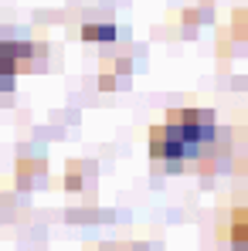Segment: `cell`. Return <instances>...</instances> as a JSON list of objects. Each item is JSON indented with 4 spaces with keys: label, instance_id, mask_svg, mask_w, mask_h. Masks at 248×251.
<instances>
[{
    "label": "cell",
    "instance_id": "obj_3",
    "mask_svg": "<svg viewBox=\"0 0 248 251\" xmlns=\"http://www.w3.org/2000/svg\"><path fill=\"white\" fill-rule=\"evenodd\" d=\"M116 75H99V88H102V92H112V88H116Z\"/></svg>",
    "mask_w": 248,
    "mask_h": 251
},
{
    "label": "cell",
    "instance_id": "obj_1",
    "mask_svg": "<svg viewBox=\"0 0 248 251\" xmlns=\"http://www.w3.org/2000/svg\"><path fill=\"white\" fill-rule=\"evenodd\" d=\"M82 41L112 44V41H116V27H112V24H85V27H82Z\"/></svg>",
    "mask_w": 248,
    "mask_h": 251
},
{
    "label": "cell",
    "instance_id": "obj_2",
    "mask_svg": "<svg viewBox=\"0 0 248 251\" xmlns=\"http://www.w3.org/2000/svg\"><path fill=\"white\" fill-rule=\"evenodd\" d=\"M231 241H248V207L231 214Z\"/></svg>",
    "mask_w": 248,
    "mask_h": 251
}]
</instances>
